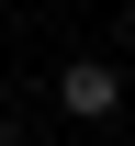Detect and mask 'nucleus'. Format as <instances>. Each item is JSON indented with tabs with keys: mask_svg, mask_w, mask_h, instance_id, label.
Instances as JSON below:
<instances>
[{
	"mask_svg": "<svg viewBox=\"0 0 135 146\" xmlns=\"http://www.w3.org/2000/svg\"><path fill=\"white\" fill-rule=\"evenodd\" d=\"M57 101L79 112V124H113V101H124V79H113V68H101V56H79V68L57 79Z\"/></svg>",
	"mask_w": 135,
	"mask_h": 146,
	"instance_id": "obj_1",
	"label": "nucleus"
}]
</instances>
